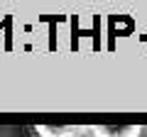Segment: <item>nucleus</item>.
I'll return each mask as SVG.
<instances>
[{
    "instance_id": "f257e3e1",
    "label": "nucleus",
    "mask_w": 147,
    "mask_h": 137,
    "mask_svg": "<svg viewBox=\"0 0 147 137\" xmlns=\"http://www.w3.org/2000/svg\"><path fill=\"white\" fill-rule=\"evenodd\" d=\"M91 137H140L142 125H91L86 127Z\"/></svg>"
},
{
    "instance_id": "f03ea898",
    "label": "nucleus",
    "mask_w": 147,
    "mask_h": 137,
    "mask_svg": "<svg viewBox=\"0 0 147 137\" xmlns=\"http://www.w3.org/2000/svg\"><path fill=\"white\" fill-rule=\"evenodd\" d=\"M34 132H37V137H81V135H88V130L79 127V125H37Z\"/></svg>"
}]
</instances>
